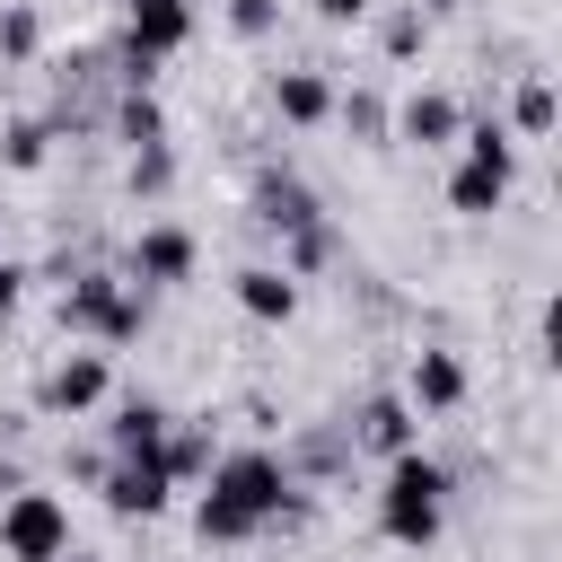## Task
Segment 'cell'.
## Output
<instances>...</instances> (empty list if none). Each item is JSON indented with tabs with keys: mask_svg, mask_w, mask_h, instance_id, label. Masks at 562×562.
Masks as SVG:
<instances>
[{
	"mask_svg": "<svg viewBox=\"0 0 562 562\" xmlns=\"http://www.w3.org/2000/svg\"><path fill=\"white\" fill-rule=\"evenodd\" d=\"M167 176H176V158H167V140H149V149H132V193H167Z\"/></svg>",
	"mask_w": 562,
	"mask_h": 562,
	"instance_id": "25",
	"label": "cell"
},
{
	"mask_svg": "<svg viewBox=\"0 0 562 562\" xmlns=\"http://www.w3.org/2000/svg\"><path fill=\"white\" fill-rule=\"evenodd\" d=\"M193 272H202V237L176 228V220H149L123 255V281H140V290H184Z\"/></svg>",
	"mask_w": 562,
	"mask_h": 562,
	"instance_id": "5",
	"label": "cell"
},
{
	"mask_svg": "<svg viewBox=\"0 0 562 562\" xmlns=\"http://www.w3.org/2000/svg\"><path fill=\"white\" fill-rule=\"evenodd\" d=\"M334 79L325 70H272V114L290 123V132H316V123H334Z\"/></svg>",
	"mask_w": 562,
	"mask_h": 562,
	"instance_id": "14",
	"label": "cell"
},
{
	"mask_svg": "<svg viewBox=\"0 0 562 562\" xmlns=\"http://www.w3.org/2000/svg\"><path fill=\"white\" fill-rule=\"evenodd\" d=\"M18 299H26V272L0 255V316H18Z\"/></svg>",
	"mask_w": 562,
	"mask_h": 562,
	"instance_id": "27",
	"label": "cell"
},
{
	"mask_svg": "<svg viewBox=\"0 0 562 562\" xmlns=\"http://www.w3.org/2000/svg\"><path fill=\"white\" fill-rule=\"evenodd\" d=\"M167 404L158 395H114L105 404V457H158V439H167Z\"/></svg>",
	"mask_w": 562,
	"mask_h": 562,
	"instance_id": "12",
	"label": "cell"
},
{
	"mask_svg": "<svg viewBox=\"0 0 562 562\" xmlns=\"http://www.w3.org/2000/svg\"><path fill=\"white\" fill-rule=\"evenodd\" d=\"M193 26H202L193 0H123V88H149L158 61L193 44Z\"/></svg>",
	"mask_w": 562,
	"mask_h": 562,
	"instance_id": "3",
	"label": "cell"
},
{
	"mask_svg": "<svg viewBox=\"0 0 562 562\" xmlns=\"http://www.w3.org/2000/svg\"><path fill=\"white\" fill-rule=\"evenodd\" d=\"M114 132H123L132 149L167 140V114H158V97H149V88H123V105H114Z\"/></svg>",
	"mask_w": 562,
	"mask_h": 562,
	"instance_id": "21",
	"label": "cell"
},
{
	"mask_svg": "<svg viewBox=\"0 0 562 562\" xmlns=\"http://www.w3.org/2000/svg\"><path fill=\"white\" fill-rule=\"evenodd\" d=\"M509 176H518V158H457L448 167V211L457 220H492L509 202Z\"/></svg>",
	"mask_w": 562,
	"mask_h": 562,
	"instance_id": "10",
	"label": "cell"
},
{
	"mask_svg": "<svg viewBox=\"0 0 562 562\" xmlns=\"http://www.w3.org/2000/svg\"><path fill=\"white\" fill-rule=\"evenodd\" d=\"M70 553V501L61 492H9L0 501V562H61Z\"/></svg>",
	"mask_w": 562,
	"mask_h": 562,
	"instance_id": "4",
	"label": "cell"
},
{
	"mask_svg": "<svg viewBox=\"0 0 562 562\" xmlns=\"http://www.w3.org/2000/svg\"><path fill=\"white\" fill-rule=\"evenodd\" d=\"M544 132H553V79L527 70L518 97H509V140H544Z\"/></svg>",
	"mask_w": 562,
	"mask_h": 562,
	"instance_id": "19",
	"label": "cell"
},
{
	"mask_svg": "<svg viewBox=\"0 0 562 562\" xmlns=\"http://www.w3.org/2000/svg\"><path fill=\"white\" fill-rule=\"evenodd\" d=\"M378 44H386V61H413V53L430 44V18H422V0H404V9H386V26H378Z\"/></svg>",
	"mask_w": 562,
	"mask_h": 562,
	"instance_id": "22",
	"label": "cell"
},
{
	"mask_svg": "<svg viewBox=\"0 0 562 562\" xmlns=\"http://www.w3.org/2000/svg\"><path fill=\"white\" fill-rule=\"evenodd\" d=\"M255 220L290 237V228H316L325 211H316V193H307V184H299L290 167H263V176H255Z\"/></svg>",
	"mask_w": 562,
	"mask_h": 562,
	"instance_id": "15",
	"label": "cell"
},
{
	"mask_svg": "<svg viewBox=\"0 0 562 562\" xmlns=\"http://www.w3.org/2000/svg\"><path fill=\"white\" fill-rule=\"evenodd\" d=\"M97 501H105L114 518H158V509L176 501V483H167V465H158V457H105Z\"/></svg>",
	"mask_w": 562,
	"mask_h": 562,
	"instance_id": "7",
	"label": "cell"
},
{
	"mask_svg": "<svg viewBox=\"0 0 562 562\" xmlns=\"http://www.w3.org/2000/svg\"><path fill=\"white\" fill-rule=\"evenodd\" d=\"M281 26V0H228V35H246V44H263Z\"/></svg>",
	"mask_w": 562,
	"mask_h": 562,
	"instance_id": "24",
	"label": "cell"
},
{
	"mask_svg": "<svg viewBox=\"0 0 562 562\" xmlns=\"http://www.w3.org/2000/svg\"><path fill=\"white\" fill-rule=\"evenodd\" d=\"M237 307H246L255 325H290V316H299V272H281V263H246V272H237Z\"/></svg>",
	"mask_w": 562,
	"mask_h": 562,
	"instance_id": "16",
	"label": "cell"
},
{
	"mask_svg": "<svg viewBox=\"0 0 562 562\" xmlns=\"http://www.w3.org/2000/svg\"><path fill=\"white\" fill-rule=\"evenodd\" d=\"M114 307H123V272H79V281L61 290V334H79V342H97V351H105Z\"/></svg>",
	"mask_w": 562,
	"mask_h": 562,
	"instance_id": "11",
	"label": "cell"
},
{
	"mask_svg": "<svg viewBox=\"0 0 562 562\" xmlns=\"http://www.w3.org/2000/svg\"><path fill=\"white\" fill-rule=\"evenodd\" d=\"M281 518H299L290 457H272V448H220L211 474H202V492H193V536L202 544H255Z\"/></svg>",
	"mask_w": 562,
	"mask_h": 562,
	"instance_id": "1",
	"label": "cell"
},
{
	"mask_svg": "<svg viewBox=\"0 0 562 562\" xmlns=\"http://www.w3.org/2000/svg\"><path fill=\"white\" fill-rule=\"evenodd\" d=\"M334 114H342V123H351L369 149H386V140H395V105H386L378 88H351V97H334Z\"/></svg>",
	"mask_w": 562,
	"mask_h": 562,
	"instance_id": "20",
	"label": "cell"
},
{
	"mask_svg": "<svg viewBox=\"0 0 562 562\" xmlns=\"http://www.w3.org/2000/svg\"><path fill=\"white\" fill-rule=\"evenodd\" d=\"M211 457H220L211 422H167V439H158V465H167V483H176V492H193V483L211 474Z\"/></svg>",
	"mask_w": 562,
	"mask_h": 562,
	"instance_id": "17",
	"label": "cell"
},
{
	"mask_svg": "<svg viewBox=\"0 0 562 562\" xmlns=\"http://www.w3.org/2000/svg\"><path fill=\"white\" fill-rule=\"evenodd\" d=\"M307 9H316V18H325V26H360V18H369V9H378V0H307Z\"/></svg>",
	"mask_w": 562,
	"mask_h": 562,
	"instance_id": "26",
	"label": "cell"
},
{
	"mask_svg": "<svg viewBox=\"0 0 562 562\" xmlns=\"http://www.w3.org/2000/svg\"><path fill=\"white\" fill-rule=\"evenodd\" d=\"M61 562H97V553H79V544H70V553H61Z\"/></svg>",
	"mask_w": 562,
	"mask_h": 562,
	"instance_id": "28",
	"label": "cell"
},
{
	"mask_svg": "<svg viewBox=\"0 0 562 562\" xmlns=\"http://www.w3.org/2000/svg\"><path fill=\"white\" fill-rule=\"evenodd\" d=\"M35 44H44V18L18 0V9H0V61H35Z\"/></svg>",
	"mask_w": 562,
	"mask_h": 562,
	"instance_id": "23",
	"label": "cell"
},
{
	"mask_svg": "<svg viewBox=\"0 0 562 562\" xmlns=\"http://www.w3.org/2000/svg\"><path fill=\"white\" fill-rule=\"evenodd\" d=\"M465 395H474V378H465V360H457V351H439V342H430V351H413V369H404V404H413L422 422L457 413Z\"/></svg>",
	"mask_w": 562,
	"mask_h": 562,
	"instance_id": "8",
	"label": "cell"
},
{
	"mask_svg": "<svg viewBox=\"0 0 562 562\" xmlns=\"http://www.w3.org/2000/svg\"><path fill=\"white\" fill-rule=\"evenodd\" d=\"M457 132H465V105H457L448 88H413V97L395 105V140H404V149H448Z\"/></svg>",
	"mask_w": 562,
	"mask_h": 562,
	"instance_id": "9",
	"label": "cell"
},
{
	"mask_svg": "<svg viewBox=\"0 0 562 562\" xmlns=\"http://www.w3.org/2000/svg\"><path fill=\"white\" fill-rule=\"evenodd\" d=\"M105 395H114V351H61V360L44 369V386H35V404H44V413H61V422L97 413Z\"/></svg>",
	"mask_w": 562,
	"mask_h": 562,
	"instance_id": "6",
	"label": "cell"
},
{
	"mask_svg": "<svg viewBox=\"0 0 562 562\" xmlns=\"http://www.w3.org/2000/svg\"><path fill=\"white\" fill-rule=\"evenodd\" d=\"M351 448H369V457H395V448H422V413L386 386V395H369L360 413H351Z\"/></svg>",
	"mask_w": 562,
	"mask_h": 562,
	"instance_id": "13",
	"label": "cell"
},
{
	"mask_svg": "<svg viewBox=\"0 0 562 562\" xmlns=\"http://www.w3.org/2000/svg\"><path fill=\"white\" fill-rule=\"evenodd\" d=\"M53 132H61L53 114H18V123H0V167H9V176H35L44 149H53Z\"/></svg>",
	"mask_w": 562,
	"mask_h": 562,
	"instance_id": "18",
	"label": "cell"
},
{
	"mask_svg": "<svg viewBox=\"0 0 562 562\" xmlns=\"http://www.w3.org/2000/svg\"><path fill=\"white\" fill-rule=\"evenodd\" d=\"M448 492H457V474L430 448H395L386 474H378V536L404 544V553H430L439 527H448Z\"/></svg>",
	"mask_w": 562,
	"mask_h": 562,
	"instance_id": "2",
	"label": "cell"
}]
</instances>
